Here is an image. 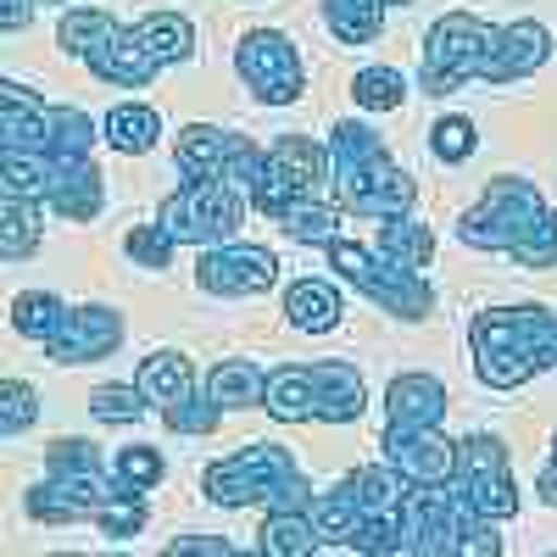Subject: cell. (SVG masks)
Instances as JSON below:
<instances>
[{"mask_svg":"<svg viewBox=\"0 0 557 557\" xmlns=\"http://www.w3.org/2000/svg\"><path fill=\"white\" fill-rule=\"evenodd\" d=\"M374 246H380L391 262L412 268V273H424V268H430V257H435V235H430V223H418L412 212H401V218H385Z\"/></svg>","mask_w":557,"mask_h":557,"instance_id":"f1b7e54d","label":"cell"},{"mask_svg":"<svg viewBox=\"0 0 557 557\" xmlns=\"http://www.w3.org/2000/svg\"><path fill=\"white\" fill-rule=\"evenodd\" d=\"M34 7H39V0H0V28H7V34L28 28L34 23Z\"/></svg>","mask_w":557,"mask_h":557,"instance_id":"ee69618b","label":"cell"},{"mask_svg":"<svg viewBox=\"0 0 557 557\" xmlns=\"http://www.w3.org/2000/svg\"><path fill=\"white\" fill-rule=\"evenodd\" d=\"M535 491H541V502H546V507H557V446H552V457H546V469H541Z\"/></svg>","mask_w":557,"mask_h":557,"instance_id":"f6af8a7d","label":"cell"},{"mask_svg":"<svg viewBox=\"0 0 557 557\" xmlns=\"http://www.w3.org/2000/svg\"><path fill=\"white\" fill-rule=\"evenodd\" d=\"M285 235H290L296 246H323V251H330L335 240H346V218H341V207L307 196V201H296V207L285 212Z\"/></svg>","mask_w":557,"mask_h":557,"instance_id":"4dcf8cb0","label":"cell"},{"mask_svg":"<svg viewBox=\"0 0 557 557\" xmlns=\"http://www.w3.org/2000/svg\"><path fill=\"white\" fill-rule=\"evenodd\" d=\"M323 178H330V146H318V139H307V134H278L262 151V168H257V178L246 184V190H251L262 218L285 223V212L296 201L318 196Z\"/></svg>","mask_w":557,"mask_h":557,"instance_id":"52a82bcc","label":"cell"},{"mask_svg":"<svg viewBox=\"0 0 557 557\" xmlns=\"http://www.w3.org/2000/svg\"><path fill=\"white\" fill-rule=\"evenodd\" d=\"M101 128H107V139H112V151L146 157V151L157 146V134H162V117H157L151 107H112Z\"/></svg>","mask_w":557,"mask_h":557,"instance_id":"d6a6232c","label":"cell"},{"mask_svg":"<svg viewBox=\"0 0 557 557\" xmlns=\"http://www.w3.org/2000/svg\"><path fill=\"white\" fill-rule=\"evenodd\" d=\"M491 23H480L474 12H446L435 17V28L424 34V67H418V84L430 96H451L457 84L480 78L485 51H491Z\"/></svg>","mask_w":557,"mask_h":557,"instance_id":"30bf717a","label":"cell"},{"mask_svg":"<svg viewBox=\"0 0 557 557\" xmlns=\"http://www.w3.org/2000/svg\"><path fill=\"white\" fill-rule=\"evenodd\" d=\"M112 474H117L128 491H151V485L168 474V462H162V451H151V446H123L117 462H112Z\"/></svg>","mask_w":557,"mask_h":557,"instance_id":"ab89813d","label":"cell"},{"mask_svg":"<svg viewBox=\"0 0 557 557\" xmlns=\"http://www.w3.org/2000/svg\"><path fill=\"white\" fill-rule=\"evenodd\" d=\"M474 146H480V134H474L469 117H441V123L430 128V151H435L441 162H469Z\"/></svg>","mask_w":557,"mask_h":557,"instance_id":"60d3db41","label":"cell"},{"mask_svg":"<svg viewBox=\"0 0 557 557\" xmlns=\"http://www.w3.org/2000/svg\"><path fill=\"white\" fill-rule=\"evenodd\" d=\"M39 418V391L34 385H23V380H7L0 385V435H23L28 424Z\"/></svg>","mask_w":557,"mask_h":557,"instance_id":"f35d334b","label":"cell"},{"mask_svg":"<svg viewBox=\"0 0 557 557\" xmlns=\"http://www.w3.org/2000/svg\"><path fill=\"white\" fill-rule=\"evenodd\" d=\"M96 530L107 535V541H134L139 530H146V491H117L101 513H96Z\"/></svg>","mask_w":557,"mask_h":557,"instance_id":"d590c367","label":"cell"},{"mask_svg":"<svg viewBox=\"0 0 557 557\" xmlns=\"http://www.w3.org/2000/svg\"><path fill=\"white\" fill-rule=\"evenodd\" d=\"M330 262L341 268V278H346L351 290H362L374 307H385V312H396V318H430V312H435V290L424 285V273L391 262L380 246L368 251V246H357V240H335V246H330Z\"/></svg>","mask_w":557,"mask_h":557,"instance_id":"9c48e42d","label":"cell"},{"mask_svg":"<svg viewBox=\"0 0 557 557\" xmlns=\"http://www.w3.org/2000/svg\"><path fill=\"white\" fill-rule=\"evenodd\" d=\"M451 485L485 519H513L519 513V485H513V469H507V446L496 435L457 441V474H451Z\"/></svg>","mask_w":557,"mask_h":557,"instance_id":"7c38bea8","label":"cell"},{"mask_svg":"<svg viewBox=\"0 0 557 557\" xmlns=\"http://www.w3.org/2000/svg\"><path fill=\"white\" fill-rule=\"evenodd\" d=\"M462 246L502 251L519 268H557V212L541 201L530 178L502 173L485 184V196L462 212Z\"/></svg>","mask_w":557,"mask_h":557,"instance_id":"6da1fadb","label":"cell"},{"mask_svg":"<svg viewBox=\"0 0 557 557\" xmlns=\"http://www.w3.org/2000/svg\"><path fill=\"white\" fill-rule=\"evenodd\" d=\"M446 418V385L430 374H401L385 391V424L391 430H430Z\"/></svg>","mask_w":557,"mask_h":557,"instance_id":"44dd1931","label":"cell"},{"mask_svg":"<svg viewBox=\"0 0 557 557\" xmlns=\"http://www.w3.org/2000/svg\"><path fill=\"white\" fill-rule=\"evenodd\" d=\"M341 491L362 507V519H391L401 513V496H407V480L391 469V462H362L341 480Z\"/></svg>","mask_w":557,"mask_h":557,"instance_id":"603a6c76","label":"cell"},{"mask_svg":"<svg viewBox=\"0 0 557 557\" xmlns=\"http://www.w3.org/2000/svg\"><path fill=\"white\" fill-rule=\"evenodd\" d=\"M162 418H168V430H173V435H212V430L223 424V407H218V401H212L207 391H196L190 401L168 407Z\"/></svg>","mask_w":557,"mask_h":557,"instance_id":"74e56055","label":"cell"},{"mask_svg":"<svg viewBox=\"0 0 557 557\" xmlns=\"http://www.w3.org/2000/svg\"><path fill=\"white\" fill-rule=\"evenodd\" d=\"M307 374H312L318 424H357L362 407H368V391H362L357 368L346 357H318V362H307Z\"/></svg>","mask_w":557,"mask_h":557,"instance_id":"ac0fdd59","label":"cell"},{"mask_svg":"<svg viewBox=\"0 0 557 557\" xmlns=\"http://www.w3.org/2000/svg\"><path fill=\"white\" fill-rule=\"evenodd\" d=\"M173 162L184 178H257L262 168V151L251 146L246 134H228V128H212V123H190L173 146Z\"/></svg>","mask_w":557,"mask_h":557,"instance_id":"4fadbf2b","label":"cell"},{"mask_svg":"<svg viewBox=\"0 0 557 557\" xmlns=\"http://www.w3.org/2000/svg\"><path fill=\"white\" fill-rule=\"evenodd\" d=\"M546 57H552V34H546V23H535V17L502 23V28L491 34V51H485L480 78H485V84H519V78L541 73Z\"/></svg>","mask_w":557,"mask_h":557,"instance_id":"2e32d148","label":"cell"},{"mask_svg":"<svg viewBox=\"0 0 557 557\" xmlns=\"http://www.w3.org/2000/svg\"><path fill=\"white\" fill-rule=\"evenodd\" d=\"M117 491H123V480L101 469L96 441L62 435V441L45 446V474L28 491V519H39V524H78V519H89L96 524V513Z\"/></svg>","mask_w":557,"mask_h":557,"instance_id":"5b68a950","label":"cell"},{"mask_svg":"<svg viewBox=\"0 0 557 557\" xmlns=\"http://www.w3.org/2000/svg\"><path fill=\"white\" fill-rule=\"evenodd\" d=\"M123 251H128V262H139V268H168V262H173V240H168V228H162V223H139V228H128Z\"/></svg>","mask_w":557,"mask_h":557,"instance_id":"b9f144b4","label":"cell"},{"mask_svg":"<svg viewBox=\"0 0 557 557\" xmlns=\"http://www.w3.org/2000/svg\"><path fill=\"white\" fill-rule=\"evenodd\" d=\"M262 412L278 418V424H318V401H312V374L301 362H285L268 374V396Z\"/></svg>","mask_w":557,"mask_h":557,"instance_id":"cb8c5ba5","label":"cell"},{"mask_svg":"<svg viewBox=\"0 0 557 557\" xmlns=\"http://www.w3.org/2000/svg\"><path fill=\"white\" fill-rule=\"evenodd\" d=\"M207 396L223 407V412H240V407H262L268 396V374L246 357H223L212 374H207Z\"/></svg>","mask_w":557,"mask_h":557,"instance_id":"4316f807","label":"cell"},{"mask_svg":"<svg viewBox=\"0 0 557 557\" xmlns=\"http://www.w3.org/2000/svg\"><path fill=\"white\" fill-rule=\"evenodd\" d=\"M401 552L407 557H496L502 541L491 535V519L474 513L451 480H441V485H407Z\"/></svg>","mask_w":557,"mask_h":557,"instance_id":"277c9868","label":"cell"},{"mask_svg":"<svg viewBox=\"0 0 557 557\" xmlns=\"http://www.w3.org/2000/svg\"><path fill=\"white\" fill-rule=\"evenodd\" d=\"M123 346V312L112 307H67L62 330L51 335L45 357L51 362H101Z\"/></svg>","mask_w":557,"mask_h":557,"instance_id":"e0dca14e","label":"cell"},{"mask_svg":"<svg viewBox=\"0 0 557 557\" xmlns=\"http://www.w3.org/2000/svg\"><path fill=\"white\" fill-rule=\"evenodd\" d=\"M62 318H67V301L51 296V290H23L12 301V330L28 335V341H39V346H51V335L62 330Z\"/></svg>","mask_w":557,"mask_h":557,"instance_id":"836d02e7","label":"cell"},{"mask_svg":"<svg viewBox=\"0 0 557 557\" xmlns=\"http://www.w3.org/2000/svg\"><path fill=\"white\" fill-rule=\"evenodd\" d=\"M351 101H357L362 112H396V107L407 101V84H401L396 67H362V73L351 78Z\"/></svg>","mask_w":557,"mask_h":557,"instance_id":"e575fe53","label":"cell"},{"mask_svg":"<svg viewBox=\"0 0 557 557\" xmlns=\"http://www.w3.org/2000/svg\"><path fill=\"white\" fill-rule=\"evenodd\" d=\"M380 451L407 485H441L457 474V441H446L441 424H430V430H391L385 424Z\"/></svg>","mask_w":557,"mask_h":557,"instance_id":"9a60e30c","label":"cell"},{"mask_svg":"<svg viewBox=\"0 0 557 557\" xmlns=\"http://www.w3.org/2000/svg\"><path fill=\"white\" fill-rule=\"evenodd\" d=\"M330 178H335L341 207L357 212V218H374V223L401 218L418 201V184L391 162L385 139L368 123H335V134H330Z\"/></svg>","mask_w":557,"mask_h":557,"instance_id":"3957f363","label":"cell"},{"mask_svg":"<svg viewBox=\"0 0 557 557\" xmlns=\"http://www.w3.org/2000/svg\"><path fill=\"white\" fill-rule=\"evenodd\" d=\"M123 23L112 17V12H101V7H78V12H62V23H57V39H62V51L67 57H78V62H89L101 51V45L117 34Z\"/></svg>","mask_w":557,"mask_h":557,"instance_id":"1f68e13d","label":"cell"},{"mask_svg":"<svg viewBox=\"0 0 557 557\" xmlns=\"http://www.w3.org/2000/svg\"><path fill=\"white\" fill-rule=\"evenodd\" d=\"M207 496L223 502V507H307L312 502V485L301 474V462L273 446V441H251L240 446L235 457H218L207 469Z\"/></svg>","mask_w":557,"mask_h":557,"instance_id":"8992f818","label":"cell"},{"mask_svg":"<svg viewBox=\"0 0 557 557\" xmlns=\"http://www.w3.org/2000/svg\"><path fill=\"white\" fill-rule=\"evenodd\" d=\"M474 374L491 391H519L541 368H557V312L546 307H485L469 323Z\"/></svg>","mask_w":557,"mask_h":557,"instance_id":"7a4b0ae2","label":"cell"},{"mask_svg":"<svg viewBox=\"0 0 557 557\" xmlns=\"http://www.w3.org/2000/svg\"><path fill=\"white\" fill-rule=\"evenodd\" d=\"M257 546H262L268 557H312V552L323 546V535H318V524H312L307 507H273V513L262 519Z\"/></svg>","mask_w":557,"mask_h":557,"instance_id":"484cf974","label":"cell"},{"mask_svg":"<svg viewBox=\"0 0 557 557\" xmlns=\"http://www.w3.org/2000/svg\"><path fill=\"white\" fill-rule=\"evenodd\" d=\"M89 412H96V424H139L146 396H139V385H96L89 391Z\"/></svg>","mask_w":557,"mask_h":557,"instance_id":"8d00e7d4","label":"cell"},{"mask_svg":"<svg viewBox=\"0 0 557 557\" xmlns=\"http://www.w3.org/2000/svg\"><path fill=\"white\" fill-rule=\"evenodd\" d=\"M235 552V541H223V535H178L168 541V557H228Z\"/></svg>","mask_w":557,"mask_h":557,"instance_id":"7bdbcfd3","label":"cell"},{"mask_svg":"<svg viewBox=\"0 0 557 557\" xmlns=\"http://www.w3.org/2000/svg\"><path fill=\"white\" fill-rule=\"evenodd\" d=\"M134 385H139V396H146L151 407L168 412V407L196 396V368H190V357H178V351H151L146 362H139Z\"/></svg>","mask_w":557,"mask_h":557,"instance_id":"7402d4cb","label":"cell"},{"mask_svg":"<svg viewBox=\"0 0 557 557\" xmlns=\"http://www.w3.org/2000/svg\"><path fill=\"white\" fill-rule=\"evenodd\" d=\"M285 312L301 335H330L346 312V301H341L335 285H323V278H301V285L285 290Z\"/></svg>","mask_w":557,"mask_h":557,"instance_id":"d4e9b609","label":"cell"},{"mask_svg":"<svg viewBox=\"0 0 557 557\" xmlns=\"http://www.w3.org/2000/svg\"><path fill=\"white\" fill-rule=\"evenodd\" d=\"M278 278V257L268 246H207L201 262H196V285L207 296H262Z\"/></svg>","mask_w":557,"mask_h":557,"instance_id":"5bb4252c","label":"cell"},{"mask_svg":"<svg viewBox=\"0 0 557 557\" xmlns=\"http://www.w3.org/2000/svg\"><path fill=\"white\" fill-rule=\"evenodd\" d=\"M240 190L235 178H184L178 196H168L162 207V228L173 246H228L240 235Z\"/></svg>","mask_w":557,"mask_h":557,"instance_id":"ba28073f","label":"cell"},{"mask_svg":"<svg viewBox=\"0 0 557 557\" xmlns=\"http://www.w3.org/2000/svg\"><path fill=\"white\" fill-rule=\"evenodd\" d=\"M385 7H412V0H323V23L341 45H374L385 28Z\"/></svg>","mask_w":557,"mask_h":557,"instance_id":"83f0119b","label":"cell"},{"mask_svg":"<svg viewBox=\"0 0 557 557\" xmlns=\"http://www.w3.org/2000/svg\"><path fill=\"white\" fill-rule=\"evenodd\" d=\"M89 73H96L101 84H112V89H146L157 73H162V62L151 57V45L139 39V28L128 23V28H117L96 57L84 62Z\"/></svg>","mask_w":557,"mask_h":557,"instance_id":"d6986e66","label":"cell"},{"mask_svg":"<svg viewBox=\"0 0 557 557\" xmlns=\"http://www.w3.org/2000/svg\"><path fill=\"white\" fill-rule=\"evenodd\" d=\"M45 207H51L57 218L67 223H96L101 207H107V190H101V168L78 157V162H57V184L51 196H45Z\"/></svg>","mask_w":557,"mask_h":557,"instance_id":"ffe728a7","label":"cell"},{"mask_svg":"<svg viewBox=\"0 0 557 557\" xmlns=\"http://www.w3.org/2000/svg\"><path fill=\"white\" fill-rule=\"evenodd\" d=\"M45 201H23V196H7V223H0V257L7 262H23L39 251V235H45Z\"/></svg>","mask_w":557,"mask_h":557,"instance_id":"f546056e","label":"cell"},{"mask_svg":"<svg viewBox=\"0 0 557 557\" xmlns=\"http://www.w3.org/2000/svg\"><path fill=\"white\" fill-rule=\"evenodd\" d=\"M235 73L251 84V96L262 107H290V101H301V89H307L301 51L278 28H251L235 45Z\"/></svg>","mask_w":557,"mask_h":557,"instance_id":"8fae6325","label":"cell"}]
</instances>
